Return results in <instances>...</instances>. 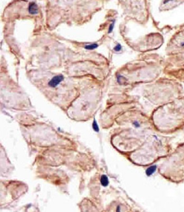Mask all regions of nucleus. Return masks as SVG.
Wrapping results in <instances>:
<instances>
[{"label":"nucleus","mask_w":184,"mask_h":212,"mask_svg":"<svg viewBox=\"0 0 184 212\" xmlns=\"http://www.w3.org/2000/svg\"><path fill=\"white\" fill-rule=\"evenodd\" d=\"M170 47L172 51H180L184 50V33H179L173 39Z\"/></svg>","instance_id":"f257e3e1"},{"label":"nucleus","mask_w":184,"mask_h":212,"mask_svg":"<svg viewBox=\"0 0 184 212\" xmlns=\"http://www.w3.org/2000/svg\"><path fill=\"white\" fill-rule=\"evenodd\" d=\"M64 77L62 75H59L54 77L51 78V80L49 81L48 85L51 87L55 88L62 81L64 80Z\"/></svg>","instance_id":"f03ea898"},{"label":"nucleus","mask_w":184,"mask_h":212,"mask_svg":"<svg viewBox=\"0 0 184 212\" xmlns=\"http://www.w3.org/2000/svg\"><path fill=\"white\" fill-rule=\"evenodd\" d=\"M29 12L31 14H36L38 13V7L35 2H31L29 6Z\"/></svg>","instance_id":"7ed1b4c3"},{"label":"nucleus","mask_w":184,"mask_h":212,"mask_svg":"<svg viewBox=\"0 0 184 212\" xmlns=\"http://www.w3.org/2000/svg\"><path fill=\"white\" fill-rule=\"evenodd\" d=\"M157 166L156 165H153V166H150L146 169V173L147 176H151L154 174L156 171Z\"/></svg>","instance_id":"20e7f679"},{"label":"nucleus","mask_w":184,"mask_h":212,"mask_svg":"<svg viewBox=\"0 0 184 212\" xmlns=\"http://www.w3.org/2000/svg\"><path fill=\"white\" fill-rule=\"evenodd\" d=\"M101 184L103 187H107L109 184V180L108 177L105 174H103L101 177Z\"/></svg>","instance_id":"39448f33"},{"label":"nucleus","mask_w":184,"mask_h":212,"mask_svg":"<svg viewBox=\"0 0 184 212\" xmlns=\"http://www.w3.org/2000/svg\"><path fill=\"white\" fill-rule=\"evenodd\" d=\"M98 47V45L96 44H90V45H86L85 46V48L88 49V50H93V49H94L95 48H96Z\"/></svg>","instance_id":"423d86ee"},{"label":"nucleus","mask_w":184,"mask_h":212,"mask_svg":"<svg viewBox=\"0 0 184 212\" xmlns=\"http://www.w3.org/2000/svg\"><path fill=\"white\" fill-rule=\"evenodd\" d=\"M92 127H93V129H94L96 132H99V130H100L99 127H98V126L97 124V122H96V120L95 119H94V121H93V122L92 124Z\"/></svg>","instance_id":"0eeeda50"},{"label":"nucleus","mask_w":184,"mask_h":212,"mask_svg":"<svg viewBox=\"0 0 184 212\" xmlns=\"http://www.w3.org/2000/svg\"><path fill=\"white\" fill-rule=\"evenodd\" d=\"M121 49H122L121 45L120 44H118V45L115 47L114 48V50L116 51H119L121 50Z\"/></svg>","instance_id":"6e6552de"},{"label":"nucleus","mask_w":184,"mask_h":212,"mask_svg":"<svg viewBox=\"0 0 184 212\" xmlns=\"http://www.w3.org/2000/svg\"><path fill=\"white\" fill-rule=\"evenodd\" d=\"M113 27H114V22L112 23V24H111V25H110V28H109V30H108V32L110 33V32H111V31H112L113 30Z\"/></svg>","instance_id":"1a4fd4ad"}]
</instances>
